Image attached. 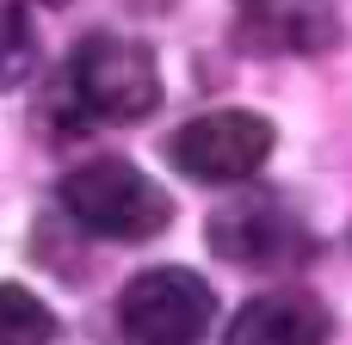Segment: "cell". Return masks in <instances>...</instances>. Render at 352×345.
Instances as JSON below:
<instances>
[{
  "label": "cell",
  "instance_id": "obj_1",
  "mask_svg": "<svg viewBox=\"0 0 352 345\" xmlns=\"http://www.w3.org/2000/svg\"><path fill=\"white\" fill-rule=\"evenodd\" d=\"M62 210L99 241H155L173 222V198L130 160H87L62 179Z\"/></svg>",
  "mask_w": 352,
  "mask_h": 345
},
{
  "label": "cell",
  "instance_id": "obj_3",
  "mask_svg": "<svg viewBox=\"0 0 352 345\" xmlns=\"http://www.w3.org/2000/svg\"><path fill=\"white\" fill-rule=\"evenodd\" d=\"M210 321H217V296L186 265L136 272L118 296V327L136 345H198L210 333Z\"/></svg>",
  "mask_w": 352,
  "mask_h": 345
},
{
  "label": "cell",
  "instance_id": "obj_6",
  "mask_svg": "<svg viewBox=\"0 0 352 345\" xmlns=\"http://www.w3.org/2000/svg\"><path fill=\"white\" fill-rule=\"evenodd\" d=\"M241 37L278 56H322L340 43V6L334 0H235Z\"/></svg>",
  "mask_w": 352,
  "mask_h": 345
},
{
  "label": "cell",
  "instance_id": "obj_8",
  "mask_svg": "<svg viewBox=\"0 0 352 345\" xmlns=\"http://www.w3.org/2000/svg\"><path fill=\"white\" fill-rule=\"evenodd\" d=\"M56 340V315L43 296H31L25 284H0V345H50Z\"/></svg>",
  "mask_w": 352,
  "mask_h": 345
},
{
  "label": "cell",
  "instance_id": "obj_2",
  "mask_svg": "<svg viewBox=\"0 0 352 345\" xmlns=\"http://www.w3.org/2000/svg\"><path fill=\"white\" fill-rule=\"evenodd\" d=\"M68 93L99 123H136L161 105V74H155L148 43L118 37V31H93L68 56Z\"/></svg>",
  "mask_w": 352,
  "mask_h": 345
},
{
  "label": "cell",
  "instance_id": "obj_7",
  "mask_svg": "<svg viewBox=\"0 0 352 345\" xmlns=\"http://www.w3.org/2000/svg\"><path fill=\"white\" fill-rule=\"evenodd\" d=\"M334 321L309 290H266L235 309L229 345H328Z\"/></svg>",
  "mask_w": 352,
  "mask_h": 345
},
{
  "label": "cell",
  "instance_id": "obj_4",
  "mask_svg": "<svg viewBox=\"0 0 352 345\" xmlns=\"http://www.w3.org/2000/svg\"><path fill=\"white\" fill-rule=\"evenodd\" d=\"M173 167L192 173L198 185H235L266 167L272 154V123L260 111H204L167 142Z\"/></svg>",
  "mask_w": 352,
  "mask_h": 345
},
{
  "label": "cell",
  "instance_id": "obj_9",
  "mask_svg": "<svg viewBox=\"0 0 352 345\" xmlns=\"http://www.w3.org/2000/svg\"><path fill=\"white\" fill-rule=\"evenodd\" d=\"M31 68H37V37H31V25H25L19 6H0V93H12Z\"/></svg>",
  "mask_w": 352,
  "mask_h": 345
},
{
  "label": "cell",
  "instance_id": "obj_10",
  "mask_svg": "<svg viewBox=\"0 0 352 345\" xmlns=\"http://www.w3.org/2000/svg\"><path fill=\"white\" fill-rule=\"evenodd\" d=\"M43 6H68V0H43Z\"/></svg>",
  "mask_w": 352,
  "mask_h": 345
},
{
  "label": "cell",
  "instance_id": "obj_5",
  "mask_svg": "<svg viewBox=\"0 0 352 345\" xmlns=\"http://www.w3.org/2000/svg\"><path fill=\"white\" fill-rule=\"evenodd\" d=\"M210 253L229 265H248V272H272V265L309 259V235L278 204H235V210L210 216Z\"/></svg>",
  "mask_w": 352,
  "mask_h": 345
}]
</instances>
